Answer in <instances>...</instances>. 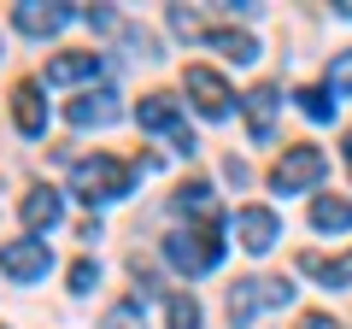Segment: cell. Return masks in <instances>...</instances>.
I'll use <instances>...</instances> for the list:
<instances>
[{
    "label": "cell",
    "mask_w": 352,
    "mask_h": 329,
    "mask_svg": "<svg viewBox=\"0 0 352 329\" xmlns=\"http://www.w3.org/2000/svg\"><path fill=\"white\" fill-rule=\"evenodd\" d=\"M100 329H141V300H118L112 312L100 317Z\"/></svg>",
    "instance_id": "22"
},
{
    "label": "cell",
    "mask_w": 352,
    "mask_h": 329,
    "mask_svg": "<svg viewBox=\"0 0 352 329\" xmlns=\"http://www.w3.org/2000/svg\"><path fill=\"white\" fill-rule=\"evenodd\" d=\"M0 270H6V277L12 282H36L41 270H47V241H6V247H0Z\"/></svg>",
    "instance_id": "7"
},
{
    "label": "cell",
    "mask_w": 352,
    "mask_h": 329,
    "mask_svg": "<svg viewBox=\"0 0 352 329\" xmlns=\"http://www.w3.org/2000/svg\"><path fill=\"white\" fill-rule=\"evenodd\" d=\"M94 282H100V265H94V259H76V265H71V288H76V294H88Z\"/></svg>",
    "instance_id": "23"
},
{
    "label": "cell",
    "mask_w": 352,
    "mask_h": 329,
    "mask_svg": "<svg viewBox=\"0 0 352 329\" xmlns=\"http://www.w3.org/2000/svg\"><path fill=\"white\" fill-rule=\"evenodd\" d=\"M71 182H76V194H82L88 206H100V200H124L129 194V182H135V164H124V159H82L71 171Z\"/></svg>",
    "instance_id": "1"
},
{
    "label": "cell",
    "mask_w": 352,
    "mask_h": 329,
    "mask_svg": "<svg viewBox=\"0 0 352 329\" xmlns=\"http://www.w3.org/2000/svg\"><path fill=\"white\" fill-rule=\"evenodd\" d=\"M276 89H270V83H258V89L247 94V136L252 141H270V118H276Z\"/></svg>",
    "instance_id": "13"
},
{
    "label": "cell",
    "mask_w": 352,
    "mask_h": 329,
    "mask_svg": "<svg viewBox=\"0 0 352 329\" xmlns=\"http://www.w3.org/2000/svg\"><path fill=\"white\" fill-rule=\"evenodd\" d=\"M135 124L141 129H176V136H182V112H176L170 94H147V100L135 106Z\"/></svg>",
    "instance_id": "14"
},
{
    "label": "cell",
    "mask_w": 352,
    "mask_h": 329,
    "mask_svg": "<svg viewBox=\"0 0 352 329\" xmlns=\"http://www.w3.org/2000/svg\"><path fill=\"white\" fill-rule=\"evenodd\" d=\"M164 259H170L176 270H188V277H206V270L223 259V235H217V224L176 229V235H164Z\"/></svg>",
    "instance_id": "2"
},
{
    "label": "cell",
    "mask_w": 352,
    "mask_h": 329,
    "mask_svg": "<svg viewBox=\"0 0 352 329\" xmlns=\"http://www.w3.org/2000/svg\"><path fill=\"white\" fill-rule=\"evenodd\" d=\"M71 18H76L71 6H41V0H24V6H12V24L24 30V36H59Z\"/></svg>",
    "instance_id": "8"
},
{
    "label": "cell",
    "mask_w": 352,
    "mask_h": 329,
    "mask_svg": "<svg viewBox=\"0 0 352 329\" xmlns=\"http://www.w3.org/2000/svg\"><path fill=\"white\" fill-rule=\"evenodd\" d=\"M88 76H100V53H59V59H47V83L53 89L88 83Z\"/></svg>",
    "instance_id": "12"
},
{
    "label": "cell",
    "mask_w": 352,
    "mask_h": 329,
    "mask_svg": "<svg viewBox=\"0 0 352 329\" xmlns=\"http://www.w3.org/2000/svg\"><path fill=\"white\" fill-rule=\"evenodd\" d=\"M176 206H182V212H200V217H217V200H212L206 182H182V189H176Z\"/></svg>",
    "instance_id": "18"
},
{
    "label": "cell",
    "mask_w": 352,
    "mask_h": 329,
    "mask_svg": "<svg viewBox=\"0 0 352 329\" xmlns=\"http://www.w3.org/2000/svg\"><path fill=\"white\" fill-rule=\"evenodd\" d=\"M311 224L317 229H335V235L352 229V200H340V194H317V200H311Z\"/></svg>",
    "instance_id": "16"
},
{
    "label": "cell",
    "mask_w": 352,
    "mask_h": 329,
    "mask_svg": "<svg viewBox=\"0 0 352 329\" xmlns=\"http://www.w3.org/2000/svg\"><path fill=\"white\" fill-rule=\"evenodd\" d=\"M182 83H188V100L200 106V118H223L229 100H235V94H229V83L212 71V65H188V76H182Z\"/></svg>",
    "instance_id": "6"
},
{
    "label": "cell",
    "mask_w": 352,
    "mask_h": 329,
    "mask_svg": "<svg viewBox=\"0 0 352 329\" xmlns=\"http://www.w3.org/2000/svg\"><path fill=\"white\" fill-rule=\"evenodd\" d=\"M300 270H311L323 288H346V282H352V253H340V259H317V253H305Z\"/></svg>",
    "instance_id": "15"
},
{
    "label": "cell",
    "mask_w": 352,
    "mask_h": 329,
    "mask_svg": "<svg viewBox=\"0 0 352 329\" xmlns=\"http://www.w3.org/2000/svg\"><path fill=\"white\" fill-rule=\"evenodd\" d=\"M164 312H170V329H200V300L194 294H170Z\"/></svg>",
    "instance_id": "19"
},
{
    "label": "cell",
    "mask_w": 352,
    "mask_h": 329,
    "mask_svg": "<svg viewBox=\"0 0 352 329\" xmlns=\"http://www.w3.org/2000/svg\"><path fill=\"white\" fill-rule=\"evenodd\" d=\"M323 171H329L323 147H282V159L270 164V189L300 194V189H311V182H323Z\"/></svg>",
    "instance_id": "4"
},
{
    "label": "cell",
    "mask_w": 352,
    "mask_h": 329,
    "mask_svg": "<svg viewBox=\"0 0 352 329\" xmlns=\"http://www.w3.org/2000/svg\"><path fill=\"white\" fill-rule=\"evenodd\" d=\"M323 89L329 94H352V47L329 59V83H323Z\"/></svg>",
    "instance_id": "20"
},
{
    "label": "cell",
    "mask_w": 352,
    "mask_h": 329,
    "mask_svg": "<svg viewBox=\"0 0 352 329\" xmlns=\"http://www.w3.org/2000/svg\"><path fill=\"white\" fill-rule=\"evenodd\" d=\"M12 124L24 136H41L47 129V100H41V83H18L12 89Z\"/></svg>",
    "instance_id": "10"
},
{
    "label": "cell",
    "mask_w": 352,
    "mask_h": 329,
    "mask_svg": "<svg viewBox=\"0 0 352 329\" xmlns=\"http://www.w3.org/2000/svg\"><path fill=\"white\" fill-rule=\"evenodd\" d=\"M206 41H212V47H223L235 65H252V59H258V41H252L247 30H206Z\"/></svg>",
    "instance_id": "17"
},
{
    "label": "cell",
    "mask_w": 352,
    "mask_h": 329,
    "mask_svg": "<svg viewBox=\"0 0 352 329\" xmlns=\"http://www.w3.org/2000/svg\"><path fill=\"white\" fill-rule=\"evenodd\" d=\"M235 241L247 247V253H270L282 241V217L270 212V206H241L235 212Z\"/></svg>",
    "instance_id": "5"
},
{
    "label": "cell",
    "mask_w": 352,
    "mask_h": 329,
    "mask_svg": "<svg viewBox=\"0 0 352 329\" xmlns=\"http://www.w3.org/2000/svg\"><path fill=\"white\" fill-rule=\"evenodd\" d=\"M340 18H352V0H340Z\"/></svg>",
    "instance_id": "25"
},
{
    "label": "cell",
    "mask_w": 352,
    "mask_h": 329,
    "mask_svg": "<svg viewBox=\"0 0 352 329\" xmlns=\"http://www.w3.org/2000/svg\"><path fill=\"white\" fill-rule=\"evenodd\" d=\"M300 112L323 124V118H335V94H329V89H300Z\"/></svg>",
    "instance_id": "21"
},
{
    "label": "cell",
    "mask_w": 352,
    "mask_h": 329,
    "mask_svg": "<svg viewBox=\"0 0 352 329\" xmlns=\"http://www.w3.org/2000/svg\"><path fill=\"white\" fill-rule=\"evenodd\" d=\"M300 329H340V323H335L329 312H305V317H300Z\"/></svg>",
    "instance_id": "24"
},
{
    "label": "cell",
    "mask_w": 352,
    "mask_h": 329,
    "mask_svg": "<svg viewBox=\"0 0 352 329\" xmlns=\"http://www.w3.org/2000/svg\"><path fill=\"white\" fill-rule=\"evenodd\" d=\"M288 300H294V288H288L282 277H247V282H235V288H229V323L247 329L264 306H288Z\"/></svg>",
    "instance_id": "3"
},
{
    "label": "cell",
    "mask_w": 352,
    "mask_h": 329,
    "mask_svg": "<svg viewBox=\"0 0 352 329\" xmlns=\"http://www.w3.org/2000/svg\"><path fill=\"white\" fill-rule=\"evenodd\" d=\"M24 224H30V235H41V229H59V217H65V206H59V194L53 189H30L24 194Z\"/></svg>",
    "instance_id": "11"
},
{
    "label": "cell",
    "mask_w": 352,
    "mask_h": 329,
    "mask_svg": "<svg viewBox=\"0 0 352 329\" xmlns=\"http://www.w3.org/2000/svg\"><path fill=\"white\" fill-rule=\"evenodd\" d=\"M118 112H124V106H118V94H112V89H88L82 100L65 106V118H71L76 129H100V124H112Z\"/></svg>",
    "instance_id": "9"
}]
</instances>
